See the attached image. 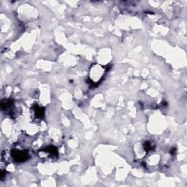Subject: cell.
<instances>
[{
	"label": "cell",
	"instance_id": "obj_1",
	"mask_svg": "<svg viewBox=\"0 0 187 187\" xmlns=\"http://www.w3.org/2000/svg\"><path fill=\"white\" fill-rule=\"evenodd\" d=\"M28 158V154L23 151H16L14 153V159L17 162H24Z\"/></svg>",
	"mask_w": 187,
	"mask_h": 187
}]
</instances>
